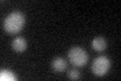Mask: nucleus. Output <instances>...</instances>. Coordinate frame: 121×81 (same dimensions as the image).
Wrapping results in <instances>:
<instances>
[{"label": "nucleus", "instance_id": "1", "mask_svg": "<svg viewBox=\"0 0 121 81\" xmlns=\"http://www.w3.org/2000/svg\"><path fill=\"white\" fill-rule=\"evenodd\" d=\"M25 18L24 15L20 11H13L9 13L4 19L3 22V28L5 32L10 34H15L19 33L24 26Z\"/></svg>", "mask_w": 121, "mask_h": 81}, {"label": "nucleus", "instance_id": "2", "mask_svg": "<svg viewBox=\"0 0 121 81\" xmlns=\"http://www.w3.org/2000/svg\"><path fill=\"white\" fill-rule=\"evenodd\" d=\"M70 62L77 67H83L88 62V54L85 50H83L80 47H74L72 48L69 53H68Z\"/></svg>", "mask_w": 121, "mask_h": 81}, {"label": "nucleus", "instance_id": "3", "mask_svg": "<svg viewBox=\"0 0 121 81\" xmlns=\"http://www.w3.org/2000/svg\"><path fill=\"white\" fill-rule=\"evenodd\" d=\"M111 66V62L109 58L106 56H100L97 57L95 60L93 61L92 64V71L96 76L102 77L107 74Z\"/></svg>", "mask_w": 121, "mask_h": 81}, {"label": "nucleus", "instance_id": "4", "mask_svg": "<svg viewBox=\"0 0 121 81\" xmlns=\"http://www.w3.org/2000/svg\"><path fill=\"white\" fill-rule=\"evenodd\" d=\"M11 46H12V49L14 50L15 52L22 53V52H24L26 50L27 43H26V41L22 37H17V38H15L14 40L12 41V44H11Z\"/></svg>", "mask_w": 121, "mask_h": 81}, {"label": "nucleus", "instance_id": "5", "mask_svg": "<svg viewBox=\"0 0 121 81\" xmlns=\"http://www.w3.org/2000/svg\"><path fill=\"white\" fill-rule=\"evenodd\" d=\"M52 68L54 69L56 72H63L67 69V61L63 58H56V59L52 62Z\"/></svg>", "mask_w": 121, "mask_h": 81}, {"label": "nucleus", "instance_id": "6", "mask_svg": "<svg viewBox=\"0 0 121 81\" xmlns=\"http://www.w3.org/2000/svg\"><path fill=\"white\" fill-rule=\"evenodd\" d=\"M92 47L93 49L97 52H102L104 51L107 47V44H106V41L104 38L102 37H97L92 41Z\"/></svg>", "mask_w": 121, "mask_h": 81}, {"label": "nucleus", "instance_id": "7", "mask_svg": "<svg viewBox=\"0 0 121 81\" xmlns=\"http://www.w3.org/2000/svg\"><path fill=\"white\" fill-rule=\"evenodd\" d=\"M0 79L1 80H7V81H14L16 80L14 73L9 70H1L0 73Z\"/></svg>", "mask_w": 121, "mask_h": 81}, {"label": "nucleus", "instance_id": "8", "mask_svg": "<svg viewBox=\"0 0 121 81\" xmlns=\"http://www.w3.org/2000/svg\"><path fill=\"white\" fill-rule=\"evenodd\" d=\"M68 77L72 80H76V79L80 78L81 74H80V72H79V70L74 68V69H71V70L69 71V73H68Z\"/></svg>", "mask_w": 121, "mask_h": 81}]
</instances>
